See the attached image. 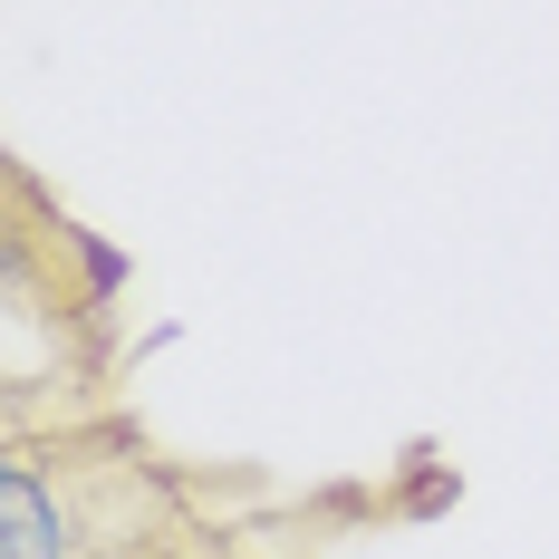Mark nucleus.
Segmentation results:
<instances>
[{
  "mask_svg": "<svg viewBox=\"0 0 559 559\" xmlns=\"http://www.w3.org/2000/svg\"><path fill=\"white\" fill-rule=\"evenodd\" d=\"M58 502L39 483V463H0V559H58Z\"/></svg>",
  "mask_w": 559,
  "mask_h": 559,
  "instance_id": "f257e3e1",
  "label": "nucleus"
}]
</instances>
